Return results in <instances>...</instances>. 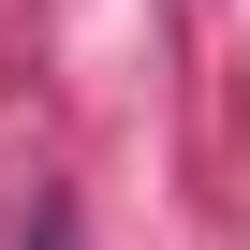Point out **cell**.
<instances>
[{"instance_id": "1", "label": "cell", "mask_w": 250, "mask_h": 250, "mask_svg": "<svg viewBox=\"0 0 250 250\" xmlns=\"http://www.w3.org/2000/svg\"><path fill=\"white\" fill-rule=\"evenodd\" d=\"M15 250H74V206H30V235Z\"/></svg>"}]
</instances>
